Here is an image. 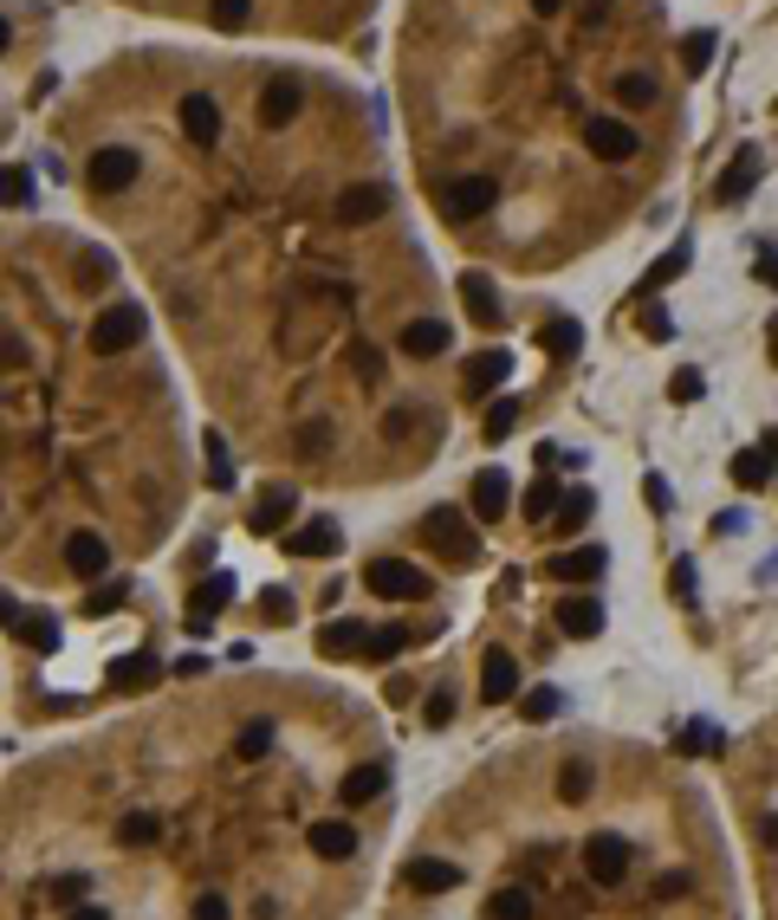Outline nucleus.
I'll use <instances>...</instances> for the list:
<instances>
[{
    "instance_id": "obj_1",
    "label": "nucleus",
    "mask_w": 778,
    "mask_h": 920,
    "mask_svg": "<svg viewBox=\"0 0 778 920\" xmlns=\"http://www.w3.org/2000/svg\"><path fill=\"white\" fill-rule=\"evenodd\" d=\"M84 344H91V356H124L131 344H143V305H104Z\"/></svg>"
},
{
    "instance_id": "obj_2",
    "label": "nucleus",
    "mask_w": 778,
    "mask_h": 920,
    "mask_svg": "<svg viewBox=\"0 0 778 920\" xmlns=\"http://www.w3.org/2000/svg\"><path fill=\"white\" fill-rule=\"evenodd\" d=\"M137 149H124V143H104V149H91V162H84V189L91 195H124L131 182H137Z\"/></svg>"
},
{
    "instance_id": "obj_3",
    "label": "nucleus",
    "mask_w": 778,
    "mask_h": 920,
    "mask_svg": "<svg viewBox=\"0 0 778 920\" xmlns=\"http://www.w3.org/2000/svg\"><path fill=\"white\" fill-rule=\"evenodd\" d=\"M363 583H370L376 597H390V603H422V597H435L428 570L403 565V558H376V565L363 570Z\"/></svg>"
},
{
    "instance_id": "obj_4",
    "label": "nucleus",
    "mask_w": 778,
    "mask_h": 920,
    "mask_svg": "<svg viewBox=\"0 0 778 920\" xmlns=\"http://www.w3.org/2000/svg\"><path fill=\"white\" fill-rule=\"evenodd\" d=\"M435 202L448 220H474L494 208V175H448V182H435Z\"/></svg>"
},
{
    "instance_id": "obj_5",
    "label": "nucleus",
    "mask_w": 778,
    "mask_h": 920,
    "mask_svg": "<svg viewBox=\"0 0 778 920\" xmlns=\"http://www.w3.org/2000/svg\"><path fill=\"white\" fill-rule=\"evenodd\" d=\"M357 843H363V837H357L351 817H312V824H305V850L318 855V862H331V868L351 862Z\"/></svg>"
},
{
    "instance_id": "obj_6",
    "label": "nucleus",
    "mask_w": 778,
    "mask_h": 920,
    "mask_svg": "<svg viewBox=\"0 0 778 920\" xmlns=\"http://www.w3.org/2000/svg\"><path fill=\"white\" fill-rule=\"evenodd\" d=\"M428 545L448 552L454 565H481V545H474V532H467V519H461L454 506H435V519H428Z\"/></svg>"
},
{
    "instance_id": "obj_7",
    "label": "nucleus",
    "mask_w": 778,
    "mask_h": 920,
    "mask_svg": "<svg viewBox=\"0 0 778 920\" xmlns=\"http://www.w3.org/2000/svg\"><path fill=\"white\" fill-rule=\"evenodd\" d=\"M584 143H590L597 162H630L642 149V137L623 124V117H590V124H584Z\"/></svg>"
},
{
    "instance_id": "obj_8",
    "label": "nucleus",
    "mask_w": 778,
    "mask_h": 920,
    "mask_svg": "<svg viewBox=\"0 0 778 920\" xmlns=\"http://www.w3.org/2000/svg\"><path fill=\"white\" fill-rule=\"evenodd\" d=\"M390 791V765L383 759H363V765H351L345 779H338V804L345 810H363V804H376Z\"/></svg>"
},
{
    "instance_id": "obj_9",
    "label": "nucleus",
    "mask_w": 778,
    "mask_h": 920,
    "mask_svg": "<svg viewBox=\"0 0 778 920\" xmlns=\"http://www.w3.org/2000/svg\"><path fill=\"white\" fill-rule=\"evenodd\" d=\"M111 570V545L84 525V532H71L66 538V577H78V583H91V577H104Z\"/></svg>"
},
{
    "instance_id": "obj_10",
    "label": "nucleus",
    "mask_w": 778,
    "mask_h": 920,
    "mask_svg": "<svg viewBox=\"0 0 778 920\" xmlns=\"http://www.w3.org/2000/svg\"><path fill=\"white\" fill-rule=\"evenodd\" d=\"M383 214H390V189L383 182H357V189L338 195V227H370Z\"/></svg>"
},
{
    "instance_id": "obj_11",
    "label": "nucleus",
    "mask_w": 778,
    "mask_h": 920,
    "mask_svg": "<svg viewBox=\"0 0 778 920\" xmlns=\"http://www.w3.org/2000/svg\"><path fill=\"white\" fill-rule=\"evenodd\" d=\"M182 137L195 143V149H214V143H221V104H214L208 91H189V98H182Z\"/></svg>"
},
{
    "instance_id": "obj_12",
    "label": "nucleus",
    "mask_w": 778,
    "mask_h": 920,
    "mask_svg": "<svg viewBox=\"0 0 778 920\" xmlns=\"http://www.w3.org/2000/svg\"><path fill=\"white\" fill-rule=\"evenodd\" d=\"M396 344H403V356H416V363H428V356H448V344H454V331H448L441 318H409Z\"/></svg>"
},
{
    "instance_id": "obj_13",
    "label": "nucleus",
    "mask_w": 778,
    "mask_h": 920,
    "mask_svg": "<svg viewBox=\"0 0 778 920\" xmlns=\"http://www.w3.org/2000/svg\"><path fill=\"white\" fill-rule=\"evenodd\" d=\"M253 117H260V130H285V124L298 117V84H292V78H273V84L260 91Z\"/></svg>"
},
{
    "instance_id": "obj_14",
    "label": "nucleus",
    "mask_w": 778,
    "mask_h": 920,
    "mask_svg": "<svg viewBox=\"0 0 778 920\" xmlns=\"http://www.w3.org/2000/svg\"><path fill=\"white\" fill-rule=\"evenodd\" d=\"M506 376H512V356H506V351H481V356H467L461 389H467V396H494Z\"/></svg>"
},
{
    "instance_id": "obj_15",
    "label": "nucleus",
    "mask_w": 778,
    "mask_h": 920,
    "mask_svg": "<svg viewBox=\"0 0 778 920\" xmlns=\"http://www.w3.org/2000/svg\"><path fill=\"white\" fill-rule=\"evenodd\" d=\"M519 694V668H512V655H487V668H481V701L487 707H506Z\"/></svg>"
},
{
    "instance_id": "obj_16",
    "label": "nucleus",
    "mask_w": 778,
    "mask_h": 920,
    "mask_svg": "<svg viewBox=\"0 0 778 920\" xmlns=\"http://www.w3.org/2000/svg\"><path fill=\"white\" fill-rule=\"evenodd\" d=\"M117 843H124V850H156V843H162V817H156V810H124V817H117Z\"/></svg>"
},
{
    "instance_id": "obj_17",
    "label": "nucleus",
    "mask_w": 778,
    "mask_h": 920,
    "mask_svg": "<svg viewBox=\"0 0 778 920\" xmlns=\"http://www.w3.org/2000/svg\"><path fill=\"white\" fill-rule=\"evenodd\" d=\"M552 616H559V629H565V636H597V629H604V610H597V603H590V597H565V603H559V610H552Z\"/></svg>"
},
{
    "instance_id": "obj_18",
    "label": "nucleus",
    "mask_w": 778,
    "mask_h": 920,
    "mask_svg": "<svg viewBox=\"0 0 778 920\" xmlns=\"http://www.w3.org/2000/svg\"><path fill=\"white\" fill-rule=\"evenodd\" d=\"M552 577H565V583H597V570H604V545H577L565 558H552Z\"/></svg>"
},
{
    "instance_id": "obj_19",
    "label": "nucleus",
    "mask_w": 778,
    "mask_h": 920,
    "mask_svg": "<svg viewBox=\"0 0 778 920\" xmlns=\"http://www.w3.org/2000/svg\"><path fill=\"white\" fill-rule=\"evenodd\" d=\"M461 298H467V318H474V325H494L499 318V292H494L487 273H461Z\"/></svg>"
},
{
    "instance_id": "obj_20",
    "label": "nucleus",
    "mask_w": 778,
    "mask_h": 920,
    "mask_svg": "<svg viewBox=\"0 0 778 920\" xmlns=\"http://www.w3.org/2000/svg\"><path fill=\"white\" fill-rule=\"evenodd\" d=\"M331 441H338V434H331V422H325V416H312V422L292 428V454H298V461H312V467L331 454Z\"/></svg>"
},
{
    "instance_id": "obj_21",
    "label": "nucleus",
    "mask_w": 778,
    "mask_h": 920,
    "mask_svg": "<svg viewBox=\"0 0 778 920\" xmlns=\"http://www.w3.org/2000/svg\"><path fill=\"white\" fill-rule=\"evenodd\" d=\"M325 552H338V525L331 519H318V525H305V532L285 538V558H325Z\"/></svg>"
},
{
    "instance_id": "obj_22",
    "label": "nucleus",
    "mask_w": 778,
    "mask_h": 920,
    "mask_svg": "<svg viewBox=\"0 0 778 920\" xmlns=\"http://www.w3.org/2000/svg\"><path fill=\"white\" fill-rule=\"evenodd\" d=\"M227 597H234V577L221 570V577H208V583H202V590L189 597V623H195V629H208V623H214V610H221Z\"/></svg>"
},
{
    "instance_id": "obj_23",
    "label": "nucleus",
    "mask_w": 778,
    "mask_h": 920,
    "mask_svg": "<svg viewBox=\"0 0 778 920\" xmlns=\"http://www.w3.org/2000/svg\"><path fill=\"white\" fill-rule=\"evenodd\" d=\"M506 499H512V480H506L499 467H487V474L474 480V512H481V519H499V512H506Z\"/></svg>"
},
{
    "instance_id": "obj_24",
    "label": "nucleus",
    "mask_w": 778,
    "mask_h": 920,
    "mask_svg": "<svg viewBox=\"0 0 778 920\" xmlns=\"http://www.w3.org/2000/svg\"><path fill=\"white\" fill-rule=\"evenodd\" d=\"M539 344L552 356H577L584 351V325L577 318H552V325H539Z\"/></svg>"
},
{
    "instance_id": "obj_25",
    "label": "nucleus",
    "mask_w": 778,
    "mask_h": 920,
    "mask_svg": "<svg viewBox=\"0 0 778 920\" xmlns=\"http://www.w3.org/2000/svg\"><path fill=\"white\" fill-rule=\"evenodd\" d=\"M753 182H759V156L746 149V156H740V162H733V169L720 175V189H713V202H740V195H746Z\"/></svg>"
},
{
    "instance_id": "obj_26",
    "label": "nucleus",
    "mask_w": 778,
    "mask_h": 920,
    "mask_svg": "<svg viewBox=\"0 0 778 920\" xmlns=\"http://www.w3.org/2000/svg\"><path fill=\"white\" fill-rule=\"evenodd\" d=\"M655 98H662V91H655L649 71H623V78H617V104H623V111H649Z\"/></svg>"
},
{
    "instance_id": "obj_27",
    "label": "nucleus",
    "mask_w": 778,
    "mask_h": 920,
    "mask_svg": "<svg viewBox=\"0 0 778 920\" xmlns=\"http://www.w3.org/2000/svg\"><path fill=\"white\" fill-rule=\"evenodd\" d=\"M363 629H357V623H331V629H318V655H331V661H338V655H363Z\"/></svg>"
},
{
    "instance_id": "obj_28",
    "label": "nucleus",
    "mask_w": 778,
    "mask_h": 920,
    "mask_svg": "<svg viewBox=\"0 0 778 920\" xmlns=\"http://www.w3.org/2000/svg\"><path fill=\"white\" fill-rule=\"evenodd\" d=\"M247 13H253V0H208L214 33H234V26H247Z\"/></svg>"
},
{
    "instance_id": "obj_29",
    "label": "nucleus",
    "mask_w": 778,
    "mask_h": 920,
    "mask_svg": "<svg viewBox=\"0 0 778 920\" xmlns=\"http://www.w3.org/2000/svg\"><path fill=\"white\" fill-rule=\"evenodd\" d=\"M733 480H740V487H766V480H773V454H740V461H733Z\"/></svg>"
},
{
    "instance_id": "obj_30",
    "label": "nucleus",
    "mask_w": 778,
    "mask_h": 920,
    "mask_svg": "<svg viewBox=\"0 0 778 920\" xmlns=\"http://www.w3.org/2000/svg\"><path fill=\"white\" fill-rule=\"evenodd\" d=\"M681 66H688V71H708L713 66V33H688V39H681Z\"/></svg>"
},
{
    "instance_id": "obj_31",
    "label": "nucleus",
    "mask_w": 778,
    "mask_h": 920,
    "mask_svg": "<svg viewBox=\"0 0 778 920\" xmlns=\"http://www.w3.org/2000/svg\"><path fill=\"white\" fill-rule=\"evenodd\" d=\"M688 273V247H668L655 266H649V285H668V280H681Z\"/></svg>"
},
{
    "instance_id": "obj_32",
    "label": "nucleus",
    "mask_w": 778,
    "mask_h": 920,
    "mask_svg": "<svg viewBox=\"0 0 778 920\" xmlns=\"http://www.w3.org/2000/svg\"><path fill=\"white\" fill-rule=\"evenodd\" d=\"M512 422H519V402H512V396H499L494 409H487V441H506Z\"/></svg>"
},
{
    "instance_id": "obj_33",
    "label": "nucleus",
    "mask_w": 778,
    "mask_h": 920,
    "mask_svg": "<svg viewBox=\"0 0 778 920\" xmlns=\"http://www.w3.org/2000/svg\"><path fill=\"white\" fill-rule=\"evenodd\" d=\"M33 195V175L26 169H0V208H13V202H26Z\"/></svg>"
},
{
    "instance_id": "obj_34",
    "label": "nucleus",
    "mask_w": 778,
    "mask_h": 920,
    "mask_svg": "<svg viewBox=\"0 0 778 920\" xmlns=\"http://www.w3.org/2000/svg\"><path fill=\"white\" fill-rule=\"evenodd\" d=\"M280 512H292V493L273 487V493L260 499V512H253V532H273V525H280Z\"/></svg>"
},
{
    "instance_id": "obj_35",
    "label": "nucleus",
    "mask_w": 778,
    "mask_h": 920,
    "mask_svg": "<svg viewBox=\"0 0 778 920\" xmlns=\"http://www.w3.org/2000/svg\"><path fill=\"white\" fill-rule=\"evenodd\" d=\"M20 636L33 641V648H40V655H53V648H59V629H53V623H46V616H33V623H20Z\"/></svg>"
},
{
    "instance_id": "obj_36",
    "label": "nucleus",
    "mask_w": 778,
    "mask_h": 920,
    "mask_svg": "<svg viewBox=\"0 0 778 920\" xmlns=\"http://www.w3.org/2000/svg\"><path fill=\"white\" fill-rule=\"evenodd\" d=\"M590 512H597V499H590V493H571V499H565V512H559V525H565V532H577V525H584Z\"/></svg>"
},
{
    "instance_id": "obj_37",
    "label": "nucleus",
    "mask_w": 778,
    "mask_h": 920,
    "mask_svg": "<svg viewBox=\"0 0 778 920\" xmlns=\"http://www.w3.org/2000/svg\"><path fill=\"white\" fill-rule=\"evenodd\" d=\"M552 506H559V487H552V480H539V487L526 493V519H545Z\"/></svg>"
},
{
    "instance_id": "obj_38",
    "label": "nucleus",
    "mask_w": 778,
    "mask_h": 920,
    "mask_svg": "<svg viewBox=\"0 0 778 920\" xmlns=\"http://www.w3.org/2000/svg\"><path fill=\"white\" fill-rule=\"evenodd\" d=\"M403 641H409L403 629H383V636H370V641H363V655H370V661H390V655H396Z\"/></svg>"
},
{
    "instance_id": "obj_39",
    "label": "nucleus",
    "mask_w": 778,
    "mask_h": 920,
    "mask_svg": "<svg viewBox=\"0 0 778 920\" xmlns=\"http://www.w3.org/2000/svg\"><path fill=\"white\" fill-rule=\"evenodd\" d=\"M668 396H675V402H695V396H701V370H675Z\"/></svg>"
},
{
    "instance_id": "obj_40",
    "label": "nucleus",
    "mask_w": 778,
    "mask_h": 920,
    "mask_svg": "<svg viewBox=\"0 0 778 920\" xmlns=\"http://www.w3.org/2000/svg\"><path fill=\"white\" fill-rule=\"evenodd\" d=\"M124 597H131V583H111V590H98V597H91V610H84V616H104V610H117Z\"/></svg>"
},
{
    "instance_id": "obj_41",
    "label": "nucleus",
    "mask_w": 778,
    "mask_h": 920,
    "mask_svg": "<svg viewBox=\"0 0 778 920\" xmlns=\"http://www.w3.org/2000/svg\"><path fill=\"white\" fill-rule=\"evenodd\" d=\"M552 713H559V701H552V694H526V719H539V726H545Z\"/></svg>"
},
{
    "instance_id": "obj_42",
    "label": "nucleus",
    "mask_w": 778,
    "mask_h": 920,
    "mask_svg": "<svg viewBox=\"0 0 778 920\" xmlns=\"http://www.w3.org/2000/svg\"><path fill=\"white\" fill-rule=\"evenodd\" d=\"M642 331H649V338H675V325H668V311H642Z\"/></svg>"
},
{
    "instance_id": "obj_43",
    "label": "nucleus",
    "mask_w": 778,
    "mask_h": 920,
    "mask_svg": "<svg viewBox=\"0 0 778 920\" xmlns=\"http://www.w3.org/2000/svg\"><path fill=\"white\" fill-rule=\"evenodd\" d=\"M448 713H454V701H448V694H435V701H428V726H441Z\"/></svg>"
},
{
    "instance_id": "obj_44",
    "label": "nucleus",
    "mask_w": 778,
    "mask_h": 920,
    "mask_svg": "<svg viewBox=\"0 0 778 920\" xmlns=\"http://www.w3.org/2000/svg\"><path fill=\"white\" fill-rule=\"evenodd\" d=\"M66 920H111V915H104V908H71Z\"/></svg>"
},
{
    "instance_id": "obj_45",
    "label": "nucleus",
    "mask_w": 778,
    "mask_h": 920,
    "mask_svg": "<svg viewBox=\"0 0 778 920\" xmlns=\"http://www.w3.org/2000/svg\"><path fill=\"white\" fill-rule=\"evenodd\" d=\"M559 7H565V0H532V13H559Z\"/></svg>"
},
{
    "instance_id": "obj_46",
    "label": "nucleus",
    "mask_w": 778,
    "mask_h": 920,
    "mask_svg": "<svg viewBox=\"0 0 778 920\" xmlns=\"http://www.w3.org/2000/svg\"><path fill=\"white\" fill-rule=\"evenodd\" d=\"M7 39H13V33H7V20H0V53H7Z\"/></svg>"
},
{
    "instance_id": "obj_47",
    "label": "nucleus",
    "mask_w": 778,
    "mask_h": 920,
    "mask_svg": "<svg viewBox=\"0 0 778 920\" xmlns=\"http://www.w3.org/2000/svg\"><path fill=\"white\" fill-rule=\"evenodd\" d=\"M773 351H778V325H773Z\"/></svg>"
}]
</instances>
